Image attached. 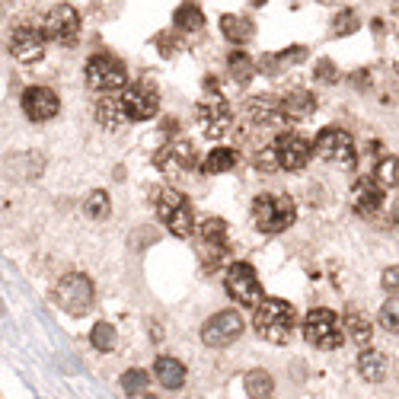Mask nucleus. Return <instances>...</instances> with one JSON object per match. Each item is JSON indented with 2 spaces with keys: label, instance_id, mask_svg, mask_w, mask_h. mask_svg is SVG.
<instances>
[{
  "label": "nucleus",
  "instance_id": "nucleus-11",
  "mask_svg": "<svg viewBox=\"0 0 399 399\" xmlns=\"http://www.w3.org/2000/svg\"><path fill=\"white\" fill-rule=\"evenodd\" d=\"M317 153L323 160H329V163H339V166H345V170H352L354 166V141H352V135L348 131H342V128H323L317 135Z\"/></svg>",
  "mask_w": 399,
  "mask_h": 399
},
{
  "label": "nucleus",
  "instance_id": "nucleus-12",
  "mask_svg": "<svg viewBox=\"0 0 399 399\" xmlns=\"http://www.w3.org/2000/svg\"><path fill=\"white\" fill-rule=\"evenodd\" d=\"M275 153H278L281 170L297 173V170H303V166L310 163V157H313V144L303 135H297V131H281V135L275 137Z\"/></svg>",
  "mask_w": 399,
  "mask_h": 399
},
{
  "label": "nucleus",
  "instance_id": "nucleus-15",
  "mask_svg": "<svg viewBox=\"0 0 399 399\" xmlns=\"http://www.w3.org/2000/svg\"><path fill=\"white\" fill-rule=\"evenodd\" d=\"M160 173L166 176H186L188 170H195V147L188 141H170L166 147H160L157 157H153Z\"/></svg>",
  "mask_w": 399,
  "mask_h": 399
},
{
  "label": "nucleus",
  "instance_id": "nucleus-8",
  "mask_svg": "<svg viewBox=\"0 0 399 399\" xmlns=\"http://www.w3.org/2000/svg\"><path fill=\"white\" fill-rule=\"evenodd\" d=\"M83 74H86L90 90H96V93H115L128 83V70H125V64L115 54H93L86 61Z\"/></svg>",
  "mask_w": 399,
  "mask_h": 399
},
{
  "label": "nucleus",
  "instance_id": "nucleus-16",
  "mask_svg": "<svg viewBox=\"0 0 399 399\" xmlns=\"http://www.w3.org/2000/svg\"><path fill=\"white\" fill-rule=\"evenodd\" d=\"M45 36L52 38V42H61V45H68V42H74L77 32H80V13H77L70 3H58V7L48 10L45 16Z\"/></svg>",
  "mask_w": 399,
  "mask_h": 399
},
{
  "label": "nucleus",
  "instance_id": "nucleus-26",
  "mask_svg": "<svg viewBox=\"0 0 399 399\" xmlns=\"http://www.w3.org/2000/svg\"><path fill=\"white\" fill-rule=\"evenodd\" d=\"M358 370H361L364 380L380 384V380L386 377V358L380 352H361L358 354Z\"/></svg>",
  "mask_w": 399,
  "mask_h": 399
},
{
  "label": "nucleus",
  "instance_id": "nucleus-18",
  "mask_svg": "<svg viewBox=\"0 0 399 399\" xmlns=\"http://www.w3.org/2000/svg\"><path fill=\"white\" fill-rule=\"evenodd\" d=\"M384 186L377 179H358L352 186V208L358 214H364V218H370V214H377L380 208H384Z\"/></svg>",
  "mask_w": 399,
  "mask_h": 399
},
{
  "label": "nucleus",
  "instance_id": "nucleus-33",
  "mask_svg": "<svg viewBox=\"0 0 399 399\" xmlns=\"http://www.w3.org/2000/svg\"><path fill=\"white\" fill-rule=\"evenodd\" d=\"M90 342H93L96 352H112L115 342H119V332H115L112 323H96L90 332Z\"/></svg>",
  "mask_w": 399,
  "mask_h": 399
},
{
  "label": "nucleus",
  "instance_id": "nucleus-34",
  "mask_svg": "<svg viewBox=\"0 0 399 399\" xmlns=\"http://www.w3.org/2000/svg\"><path fill=\"white\" fill-rule=\"evenodd\" d=\"M358 26H361V20L354 10H339L332 16V36H352V32H358Z\"/></svg>",
  "mask_w": 399,
  "mask_h": 399
},
{
  "label": "nucleus",
  "instance_id": "nucleus-30",
  "mask_svg": "<svg viewBox=\"0 0 399 399\" xmlns=\"http://www.w3.org/2000/svg\"><path fill=\"white\" fill-rule=\"evenodd\" d=\"M227 70H230L234 80L249 83L253 77H256V61L249 58L246 52H230V58H227Z\"/></svg>",
  "mask_w": 399,
  "mask_h": 399
},
{
  "label": "nucleus",
  "instance_id": "nucleus-4",
  "mask_svg": "<svg viewBox=\"0 0 399 399\" xmlns=\"http://www.w3.org/2000/svg\"><path fill=\"white\" fill-rule=\"evenodd\" d=\"M303 339H307L313 348L332 352V348H339L342 342L348 339L345 323H339V317H336L332 310L317 307V310H310L307 317H303Z\"/></svg>",
  "mask_w": 399,
  "mask_h": 399
},
{
  "label": "nucleus",
  "instance_id": "nucleus-19",
  "mask_svg": "<svg viewBox=\"0 0 399 399\" xmlns=\"http://www.w3.org/2000/svg\"><path fill=\"white\" fill-rule=\"evenodd\" d=\"M249 119L256 121V125H262V128H269V125H281V121H287L285 103H281V99H271V96L249 99Z\"/></svg>",
  "mask_w": 399,
  "mask_h": 399
},
{
  "label": "nucleus",
  "instance_id": "nucleus-9",
  "mask_svg": "<svg viewBox=\"0 0 399 399\" xmlns=\"http://www.w3.org/2000/svg\"><path fill=\"white\" fill-rule=\"evenodd\" d=\"M198 256L208 269H218L230 256V236H227V224L220 218H208L198 224Z\"/></svg>",
  "mask_w": 399,
  "mask_h": 399
},
{
  "label": "nucleus",
  "instance_id": "nucleus-39",
  "mask_svg": "<svg viewBox=\"0 0 399 399\" xmlns=\"http://www.w3.org/2000/svg\"><path fill=\"white\" fill-rule=\"evenodd\" d=\"M157 45H160V48H166L163 54H173V52H176V42H173V36H170V32H163V36H157Z\"/></svg>",
  "mask_w": 399,
  "mask_h": 399
},
{
  "label": "nucleus",
  "instance_id": "nucleus-7",
  "mask_svg": "<svg viewBox=\"0 0 399 399\" xmlns=\"http://www.w3.org/2000/svg\"><path fill=\"white\" fill-rule=\"evenodd\" d=\"M224 287H227V294L240 303V307H253V310H256L259 303L265 301V297H262V281H259L256 269H253L249 262H234V265H230L227 275H224Z\"/></svg>",
  "mask_w": 399,
  "mask_h": 399
},
{
  "label": "nucleus",
  "instance_id": "nucleus-23",
  "mask_svg": "<svg viewBox=\"0 0 399 399\" xmlns=\"http://www.w3.org/2000/svg\"><path fill=\"white\" fill-rule=\"evenodd\" d=\"M303 58H307V48H303V45H291V48H285V52H271V54H265V58L259 61V68H262V74L278 77L285 68H294V64H301Z\"/></svg>",
  "mask_w": 399,
  "mask_h": 399
},
{
  "label": "nucleus",
  "instance_id": "nucleus-20",
  "mask_svg": "<svg viewBox=\"0 0 399 399\" xmlns=\"http://www.w3.org/2000/svg\"><path fill=\"white\" fill-rule=\"evenodd\" d=\"M96 121L103 125V128H119L121 121H128V115H125V103H121V96H115V93H99L96 99Z\"/></svg>",
  "mask_w": 399,
  "mask_h": 399
},
{
  "label": "nucleus",
  "instance_id": "nucleus-10",
  "mask_svg": "<svg viewBox=\"0 0 399 399\" xmlns=\"http://www.w3.org/2000/svg\"><path fill=\"white\" fill-rule=\"evenodd\" d=\"M243 329H246V323L236 310H220L202 323V342L208 348H227L240 339Z\"/></svg>",
  "mask_w": 399,
  "mask_h": 399
},
{
  "label": "nucleus",
  "instance_id": "nucleus-38",
  "mask_svg": "<svg viewBox=\"0 0 399 399\" xmlns=\"http://www.w3.org/2000/svg\"><path fill=\"white\" fill-rule=\"evenodd\" d=\"M384 287L386 291H399V265H393V269L384 271Z\"/></svg>",
  "mask_w": 399,
  "mask_h": 399
},
{
  "label": "nucleus",
  "instance_id": "nucleus-17",
  "mask_svg": "<svg viewBox=\"0 0 399 399\" xmlns=\"http://www.w3.org/2000/svg\"><path fill=\"white\" fill-rule=\"evenodd\" d=\"M20 106H23L29 121H52L61 109V99H58V93L48 90V86H29V90H23V96H20Z\"/></svg>",
  "mask_w": 399,
  "mask_h": 399
},
{
  "label": "nucleus",
  "instance_id": "nucleus-21",
  "mask_svg": "<svg viewBox=\"0 0 399 399\" xmlns=\"http://www.w3.org/2000/svg\"><path fill=\"white\" fill-rule=\"evenodd\" d=\"M153 377H157V384L166 386V390H179L186 384V364L179 358H170V354H160L157 361H153Z\"/></svg>",
  "mask_w": 399,
  "mask_h": 399
},
{
  "label": "nucleus",
  "instance_id": "nucleus-27",
  "mask_svg": "<svg viewBox=\"0 0 399 399\" xmlns=\"http://www.w3.org/2000/svg\"><path fill=\"white\" fill-rule=\"evenodd\" d=\"M345 336L352 342H358V345H368L370 336H374V326H370V319L364 317L361 310H352L345 317Z\"/></svg>",
  "mask_w": 399,
  "mask_h": 399
},
{
  "label": "nucleus",
  "instance_id": "nucleus-2",
  "mask_svg": "<svg viewBox=\"0 0 399 399\" xmlns=\"http://www.w3.org/2000/svg\"><path fill=\"white\" fill-rule=\"evenodd\" d=\"M253 220L262 234H281L297 220V204L291 195H256L253 198Z\"/></svg>",
  "mask_w": 399,
  "mask_h": 399
},
{
  "label": "nucleus",
  "instance_id": "nucleus-24",
  "mask_svg": "<svg viewBox=\"0 0 399 399\" xmlns=\"http://www.w3.org/2000/svg\"><path fill=\"white\" fill-rule=\"evenodd\" d=\"M285 115H287V121H301V119H310V115L317 112V96L310 90H294V93H287L285 99Z\"/></svg>",
  "mask_w": 399,
  "mask_h": 399
},
{
  "label": "nucleus",
  "instance_id": "nucleus-22",
  "mask_svg": "<svg viewBox=\"0 0 399 399\" xmlns=\"http://www.w3.org/2000/svg\"><path fill=\"white\" fill-rule=\"evenodd\" d=\"M220 32H224L230 45H246L256 36V26H253V20H246L240 13H224L220 16Z\"/></svg>",
  "mask_w": 399,
  "mask_h": 399
},
{
  "label": "nucleus",
  "instance_id": "nucleus-3",
  "mask_svg": "<svg viewBox=\"0 0 399 399\" xmlns=\"http://www.w3.org/2000/svg\"><path fill=\"white\" fill-rule=\"evenodd\" d=\"M157 218L173 236H192L195 234V214L192 202L182 195L179 188H163L157 198Z\"/></svg>",
  "mask_w": 399,
  "mask_h": 399
},
{
  "label": "nucleus",
  "instance_id": "nucleus-13",
  "mask_svg": "<svg viewBox=\"0 0 399 399\" xmlns=\"http://www.w3.org/2000/svg\"><path fill=\"white\" fill-rule=\"evenodd\" d=\"M121 103H125V115H128V121H147V119H153V115L160 112V93H157V86L147 83V80L128 86L125 96H121Z\"/></svg>",
  "mask_w": 399,
  "mask_h": 399
},
{
  "label": "nucleus",
  "instance_id": "nucleus-6",
  "mask_svg": "<svg viewBox=\"0 0 399 399\" xmlns=\"http://www.w3.org/2000/svg\"><path fill=\"white\" fill-rule=\"evenodd\" d=\"M195 119L211 141H220V137L230 131V125H234V109H230V103H227L218 90H208L202 99H198Z\"/></svg>",
  "mask_w": 399,
  "mask_h": 399
},
{
  "label": "nucleus",
  "instance_id": "nucleus-28",
  "mask_svg": "<svg viewBox=\"0 0 399 399\" xmlns=\"http://www.w3.org/2000/svg\"><path fill=\"white\" fill-rule=\"evenodd\" d=\"M173 26H176V32H198L204 26V13L195 3H182L173 13Z\"/></svg>",
  "mask_w": 399,
  "mask_h": 399
},
{
  "label": "nucleus",
  "instance_id": "nucleus-29",
  "mask_svg": "<svg viewBox=\"0 0 399 399\" xmlns=\"http://www.w3.org/2000/svg\"><path fill=\"white\" fill-rule=\"evenodd\" d=\"M234 166H236V151H230V147H214V151L204 157L202 170L211 176V173H230Z\"/></svg>",
  "mask_w": 399,
  "mask_h": 399
},
{
  "label": "nucleus",
  "instance_id": "nucleus-1",
  "mask_svg": "<svg viewBox=\"0 0 399 399\" xmlns=\"http://www.w3.org/2000/svg\"><path fill=\"white\" fill-rule=\"evenodd\" d=\"M253 326L271 345H287V339L294 336V326H297V310L291 307L281 297H265L256 307V317H253Z\"/></svg>",
  "mask_w": 399,
  "mask_h": 399
},
{
  "label": "nucleus",
  "instance_id": "nucleus-5",
  "mask_svg": "<svg viewBox=\"0 0 399 399\" xmlns=\"http://www.w3.org/2000/svg\"><path fill=\"white\" fill-rule=\"evenodd\" d=\"M52 297H54V303H58L64 313H70V317H80V313H86V310L93 307V297H96V291H93V281L86 278V275H80V271H70V275H64V278L54 285Z\"/></svg>",
  "mask_w": 399,
  "mask_h": 399
},
{
  "label": "nucleus",
  "instance_id": "nucleus-41",
  "mask_svg": "<svg viewBox=\"0 0 399 399\" xmlns=\"http://www.w3.org/2000/svg\"><path fill=\"white\" fill-rule=\"evenodd\" d=\"M249 3H253V7H265V3H269V0H249Z\"/></svg>",
  "mask_w": 399,
  "mask_h": 399
},
{
  "label": "nucleus",
  "instance_id": "nucleus-14",
  "mask_svg": "<svg viewBox=\"0 0 399 399\" xmlns=\"http://www.w3.org/2000/svg\"><path fill=\"white\" fill-rule=\"evenodd\" d=\"M45 29H38V26H16L13 32H10V54H13L16 61H23V64H32V61H42V54H45Z\"/></svg>",
  "mask_w": 399,
  "mask_h": 399
},
{
  "label": "nucleus",
  "instance_id": "nucleus-40",
  "mask_svg": "<svg viewBox=\"0 0 399 399\" xmlns=\"http://www.w3.org/2000/svg\"><path fill=\"white\" fill-rule=\"evenodd\" d=\"M390 220H393V224H399V198L390 204Z\"/></svg>",
  "mask_w": 399,
  "mask_h": 399
},
{
  "label": "nucleus",
  "instance_id": "nucleus-42",
  "mask_svg": "<svg viewBox=\"0 0 399 399\" xmlns=\"http://www.w3.org/2000/svg\"><path fill=\"white\" fill-rule=\"evenodd\" d=\"M144 399H160V396H147V393H144Z\"/></svg>",
  "mask_w": 399,
  "mask_h": 399
},
{
  "label": "nucleus",
  "instance_id": "nucleus-35",
  "mask_svg": "<svg viewBox=\"0 0 399 399\" xmlns=\"http://www.w3.org/2000/svg\"><path fill=\"white\" fill-rule=\"evenodd\" d=\"M83 211H86V218L103 220L109 214V192H103V188L90 192V198H86V204H83Z\"/></svg>",
  "mask_w": 399,
  "mask_h": 399
},
{
  "label": "nucleus",
  "instance_id": "nucleus-25",
  "mask_svg": "<svg viewBox=\"0 0 399 399\" xmlns=\"http://www.w3.org/2000/svg\"><path fill=\"white\" fill-rule=\"evenodd\" d=\"M243 390H246L249 399H269L275 393V377L262 368L249 370V374H243Z\"/></svg>",
  "mask_w": 399,
  "mask_h": 399
},
{
  "label": "nucleus",
  "instance_id": "nucleus-43",
  "mask_svg": "<svg viewBox=\"0 0 399 399\" xmlns=\"http://www.w3.org/2000/svg\"><path fill=\"white\" fill-rule=\"evenodd\" d=\"M396 13H399V3H396Z\"/></svg>",
  "mask_w": 399,
  "mask_h": 399
},
{
  "label": "nucleus",
  "instance_id": "nucleus-32",
  "mask_svg": "<svg viewBox=\"0 0 399 399\" xmlns=\"http://www.w3.org/2000/svg\"><path fill=\"white\" fill-rule=\"evenodd\" d=\"M374 179L384 188H396L399 186V157H384L374 166Z\"/></svg>",
  "mask_w": 399,
  "mask_h": 399
},
{
  "label": "nucleus",
  "instance_id": "nucleus-31",
  "mask_svg": "<svg viewBox=\"0 0 399 399\" xmlns=\"http://www.w3.org/2000/svg\"><path fill=\"white\" fill-rule=\"evenodd\" d=\"M147 384H151V377H147V370L141 368H131L121 374V393L125 396H144L147 393Z\"/></svg>",
  "mask_w": 399,
  "mask_h": 399
},
{
  "label": "nucleus",
  "instance_id": "nucleus-36",
  "mask_svg": "<svg viewBox=\"0 0 399 399\" xmlns=\"http://www.w3.org/2000/svg\"><path fill=\"white\" fill-rule=\"evenodd\" d=\"M380 323L386 332H399V294H393L390 301L380 307Z\"/></svg>",
  "mask_w": 399,
  "mask_h": 399
},
{
  "label": "nucleus",
  "instance_id": "nucleus-37",
  "mask_svg": "<svg viewBox=\"0 0 399 399\" xmlns=\"http://www.w3.org/2000/svg\"><path fill=\"white\" fill-rule=\"evenodd\" d=\"M313 77H317L319 83H336L339 80V70H336V64H332L329 58H319L317 64H313Z\"/></svg>",
  "mask_w": 399,
  "mask_h": 399
}]
</instances>
